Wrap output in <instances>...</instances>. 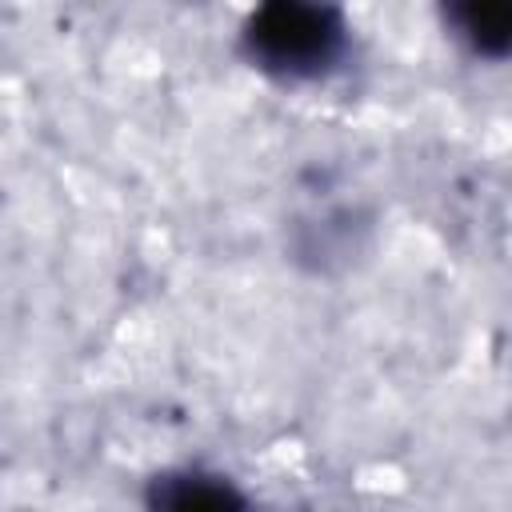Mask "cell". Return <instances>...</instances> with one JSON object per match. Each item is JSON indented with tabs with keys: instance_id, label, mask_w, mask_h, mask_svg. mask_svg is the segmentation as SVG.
Instances as JSON below:
<instances>
[{
	"instance_id": "cell-1",
	"label": "cell",
	"mask_w": 512,
	"mask_h": 512,
	"mask_svg": "<svg viewBox=\"0 0 512 512\" xmlns=\"http://www.w3.org/2000/svg\"><path fill=\"white\" fill-rule=\"evenodd\" d=\"M240 52L256 72L280 84H312L340 68L348 52V20L332 4L272 0L248 12Z\"/></svg>"
},
{
	"instance_id": "cell-2",
	"label": "cell",
	"mask_w": 512,
	"mask_h": 512,
	"mask_svg": "<svg viewBox=\"0 0 512 512\" xmlns=\"http://www.w3.org/2000/svg\"><path fill=\"white\" fill-rule=\"evenodd\" d=\"M148 512H252L248 496L220 472L176 468L152 480Z\"/></svg>"
},
{
	"instance_id": "cell-3",
	"label": "cell",
	"mask_w": 512,
	"mask_h": 512,
	"mask_svg": "<svg viewBox=\"0 0 512 512\" xmlns=\"http://www.w3.org/2000/svg\"><path fill=\"white\" fill-rule=\"evenodd\" d=\"M456 36L476 52V56H488V60H500L512 44V16L508 8H480V4H460L448 12Z\"/></svg>"
}]
</instances>
